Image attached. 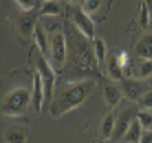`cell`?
I'll list each match as a JSON object with an SVG mask.
<instances>
[{
  "mask_svg": "<svg viewBox=\"0 0 152 143\" xmlns=\"http://www.w3.org/2000/svg\"><path fill=\"white\" fill-rule=\"evenodd\" d=\"M94 87H96L94 79H82L76 84L67 85L64 90H61L55 96V99L50 103L49 113L53 117H61V116L67 114L69 111L78 108L88 99Z\"/></svg>",
  "mask_w": 152,
  "mask_h": 143,
  "instance_id": "6da1fadb",
  "label": "cell"
},
{
  "mask_svg": "<svg viewBox=\"0 0 152 143\" xmlns=\"http://www.w3.org/2000/svg\"><path fill=\"white\" fill-rule=\"evenodd\" d=\"M32 103V90L15 88L9 92L2 100V113L8 117H20L26 114L29 105Z\"/></svg>",
  "mask_w": 152,
  "mask_h": 143,
  "instance_id": "7a4b0ae2",
  "label": "cell"
},
{
  "mask_svg": "<svg viewBox=\"0 0 152 143\" xmlns=\"http://www.w3.org/2000/svg\"><path fill=\"white\" fill-rule=\"evenodd\" d=\"M35 72L40 75L41 81H43L46 100H49L50 103H52L55 84H56V75H55L53 67L50 66V62L47 61V58L44 55H41L40 52H37V56H35Z\"/></svg>",
  "mask_w": 152,
  "mask_h": 143,
  "instance_id": "3957f363",
  "label": "cell"
},
{
  "mask_svg": "<svg viewBox=\"0 0 152 143\" xmlns=\"http://www.w3.org/2000/svg\"><path fill=\"white\" fill-rule=\"evenodd\" d=\"M72 21L75 24V29L81 35H84L87 40L94 41L96 40V28L93 18L82 9V6H75L72 11Z\"/></svg>",
  "mask_w": 152,
  "mask_h": 143,
  "instance_id": "277c9868",
  "label": "cell"
},
{
  "mask_svg": "<svg viewBox=\"0 0 152 143\" xmlns=\"http://www.w3.org/2000/svg\"><path fill=\"white\" fill-rule=\"evenodd\" d=\"M50 55L55 64L59 67L64 66L67 59V40L62 32H55L50 37Z\"/></svg>",
  "mask_w": 152,
  "mask_h": 143,
  "instance_id": "5b68a950",
  "label": "cell"
},
{
  "mask_svg": "<svg viewBox=\"0 0 152 143\" xmlns=\"http://www.w3.org/2000/svg\"><path fill=\"white\" fill-rule=\"evenodd\" d=\"M40 9V8H38ZM40 15V11H29V12H21V14L17 17L15 20V29L17 32L24 37V38H28V37H34V32H35V28H37V17Z\"/></svg>",
  "mask_w": 152,
  "mask_h": 143,
  "instance_id": "8992f818",
  "label": "cell"
},
{
  "mask_svg": "<svg viewBox=\"0 0 152 143\" xmlns=\"http://www.w3.org/2000/svg\"><path fill=\"white\" fill-rule=\"evenodd\" d=\"M122 92L128 99L138 102L149 90L146 81H140V79H135V78L134 79L132 78H125L122 81Z\"/></svg>",
  "mask_w": 152,
  "mask_h": 143,
  "instance_id": "52a82bcc",
  "label": "cell"
},
{
  "mask_svg": "<svg viewBox=\"0 0 152 143\" xmlns=\"http://www.w3.org/2000/svg\"><path fill=\"white\" fill-rule=\"evenodd\" d=\"M132 120H134V110L126 108V110L120 111L119 116L116 117V128H114V133H113L111 140L113 142H122L125 134L128 133V129H129Z\"/></svg>",
  "mask_w": 152,
  "mask_h": 143,
  "instance_id": "ba28073f",
  "label": "cell"
},
{
  "mask_svg": "<svg viewBox=\"0 0 152 143\" xmlns=\"http://www.w3.org/2000/svg\"><path fill=\"white\" fill-rule=\"evenodd\" d=\"M44 85L40 75L37 72L34 73V81H32V107L37 113H40L43 110V103H44Z\"/></svg>",
  "mask_w": 152,
  "mask_h": 143,
  "instance_id": "9c48e42d",
  "label": "cell"
},
{
  "mask_svg": "<svg viewBox=\"0 0 152 143\" xmlns=\"http://www.w3.org/2000/svg\"><path fill=\"white\" fill-rule=\"evenodd\" d=\"M28 128L23 125H9L5 131V143H26Z\"/></svg>",
  "mask_w": 152,
  "mask_h": 143,
  "instance_id": "30bf717a",
  "label": "cell"
},
{
  "mask_svg": "<svg viewBox=\"0 0 152 143\" xmlns=\"http://www.w3.org/2000/svg\"><path fill=\"white\" fill-rule=\"evenodd\" d=\"M135 55L140 59H152V34H145L135 44Z\"/></svg>",
  "mask_w": 152,
  "mask_h": 143,
  "instance_id": "8fae6325",
  "label": "cell"
},
{
  "mask_svg": "<svg viewBox=\"0 0 152 143\" xmlns=\"http://www.w3.org/2000/svg\"><path fill=\"white\" fill-rule=\"evenodd\" d=\"M34 41H35V46L38 49L41 55L47 56L49 55V38L43 29V26L38 23L37 28H35V32H34Z\"/></svg>",
  "mask_w": 152,
  "mask_h": 143,
  "instance_id": "7c38bea8",
  "label": "cell"
},
{
  "mask_svg": "<svg viewBox=\"0 0 152 143\" xmlns=\"http://www.w3.org/2000/svg\"><path fill=\"white\" fill-rule=\"evenodd\" d=\"M122 96H123V92L117 85L108 84V85L104 87V99H105V102L108 103V105H111V107L119 105L120 100H122Z\"/></svg>",
  "mask_w": 152,
  "mask_h": 143,
  "instance_id": "4fadbf2b",
  "label": "cell"
},
{
  "mask_svg": "<svg viewBox=\"0 0 152 143\" xmlns=\"http://www.w3.org/2000/svg\"><path fill=\"white\" fill-rule=\"evenodd\" d=\"M107 73L111 78L113 81H123L125 76H123V69L120 67V64L117 61V54H113L107 62Z\"/></svg>",
  "mask_w": 152,
  "mask_h": 143,
  "instance_id": "5bb4252c",
  "label": "cell"
},
{
  "mask_svg": "<svg viewBox=\"0 0 152 143\" xmlns=\"http://www.w3.org/2000/svg\"><path fill=\"white\" fill-rule=\"evenodd\" d=\"M116 117L117 116L114 113H110L104 117L102 125H100V137H102L104 140H108V139L113 137L114 128H116Z\"/></svg>",
  "mask_w": 152,
  "mask_h": 143,
  "instance_id": "9a60e30c",
  "label": "cell"
},
{
  "mask_svg": "<svg viewBox=\"0 0 152 143\" xmlns=\"http://www.w3.org/2000/svg\"><path fill=\"white\" fill-rule=\"evenodd\" d=\"M142 134H143L142 125L138 123L137 119H134L131 126H129V129H128V133H126L125 137L122 139V143H138V142H140Z\"/></svg>",
  "mask_w": 152,
  "mask_h": 143,
  "instance_id": "2e32d148",
  "label": "cell"
},
{
  "mask_svg": "<svg viewBox=\"0 0 152 143\" xmlns=\"http://www.w3.org/2000/svg\"><path fill=\"white\" fill-rule=\"evenodd\" d=\"M40 15L41 17H56L61 12V3L55 2V0H47V2H41L40 6Z\"/></svg>",
  "mask_w": 152,
  "mask_h": 143,
  "instance_id": "e0dca14e",
  "label": "cell"
},
{
  "mask_svg": "<svg viewBox=\"0 0 152 143\" xmlns=\"http://www.w3.org/2000/svg\"><path fill=\"white\" fill-rule=\"evenodd\" d=\"M93 54L99 66H104L107 61V44L102 38H96L93 41Z\"/></svg>",
  "mask_w": 152,
  "mask_h": 143,
  "instance_id": "ac0fdd59",
  "label": "cell"
},
{
  "mask_svg": "<svg viewBox=\"0 0 152 143\" xmlns=\"http://www.w3.org/2000/svg\"><path fill=\"white\" fill-rule=\"evenodd\" d=\"M151 75H152V59H142L137 67L134 78L135 79H140V81H145Z\"/></svg>",
  "mask_w": 152,
  "mask_h": 143,
  "instance_id": "d6986e66",
  "label": "cell"
},
{
  "mask_svg": "<svg viewBox=\"0 0 152 143\" xmlns=\"http://www.w3.org/2000/svg\"><path fill=\"white\" fill-rule=\"evenodd\" d=\"M135 119L138 120V123L142 125L143 129H152V114L149 111H146V110L138 111Z\"/></svg>",
  "mask_w": 152,
  "mask_h": 143,
  "instance_id": "ffe728a7",
  "label": "cell"
},
{
  "mask_svg": "<svg viewBox=\"0 0 152 143\" xmlns=\"http://www.w3.org/2000/svg\"><path fill=\"white\" fill-rule=\"evenodd\" d=\"M15 3L20 6L21 12H29V11H34L41 6V3L37 2V0H17Z\"/></svg>",
  "mask_w": 152,
  "mask_h": 143,
  "instance_id": "44dd1931",
  "label": "cell"
},
{
  "mask_svg": "<svg viewBox=\"0 0 152 143\" xmlns=\"http://www.w3.org/2000/svg\"><path fill=\"white\" fill-rule=\"evenodd\" d=\"M102 3L104 2H100V0H87V2L82 3V9L91 17V14H93V12H96L100 8V5H102Z\"/></svg>",
  "mask_w": 152,
  "mask_h": 143,
  "instance_id": "7402d4cb",
  "label": "cell"
},
{
  "mask_svg": "<svg viewBox=\"0 0 152 143\" xmlns=\"http://www.w3.org/2000/svg\"><path fill=\"white\" fill-rule=\"evenodd\" d=\"M140 28L142 29H146L148 24H149V11H148V6H145V3H142V8H140Z\"/></svg>",
  "mask_w": 152,
  "mask_h": 143,
  "instance_id": "603a6c76",
  "label": "cell"
},
{
  "mask_svg": "<svg viewBox=\"0 0 152 143\" xmlns=\"http://www.w3.org/2000/svg\"><path fill=\"white\" fill-rule=\"evenodd\" d=\"M138 103H140V107L146 111L152 110V90H149V92L145 93V96L138 100Z\"/></svg>",
  "mask_w": 152,
  "mask_h": 143,
  "instance_id": "cb8c5ba5",
  "label": "cell"
},
{
  "mask_svg": "<svg viewBox=\"0 0 152 143\" xmlns=\"http://www.w3.org/2000/svg\"><path fill=\"white\" fill-rule=\"evenodd\" d=\"M138 143H152V129H143V134Z\"/></svg>",
  "mask_w": 152,
  "mask_h": 143,
  "instance_id": "d4e9b609",
  "label": "cell"
}]
</instances>
